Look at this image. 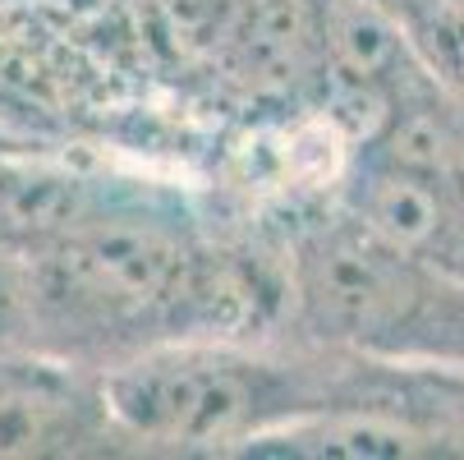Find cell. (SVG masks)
<instances>
[{
	"label": "cell",
	"instance_id": "277c9868",
	"mask_svg": "<svg viewBox=\"0 0 464 460\" xmlns=\"http://www.w3.org/2000/svg\"><path fill=\"white\" fill-rule=\"evenodd\" d=\"M139 455L120 428L106 373L37 346H0V460Z\"/></svg>",
	"mask_w": 464,
	"mask_h": 460
},
{
	"label": "cell",
	"instance_id": "3957f363",
	"mask_svg": "<svg viewBox=\"0 0 464 460\" xmlns=\"http://www.w3.org/2000/svg\"><path fill=\"white\" fill-rule=\"evenodd\" d=\"M354 221L464 281V97L428 60L410 64L382 97L336 199Z\"/></svg>",
	"mask_w": 464,
	"mask_h": 460
},
{
	"label": "cell",
	"instance_id": "5b68a950",
	"mask_svg": "<svg viewBox=\"0 0 464 460\" xmlns=\"http://www.w3.org/2000/svg\"><path fill=\"white\" fill-rule=\"evenodd\" d=\"M0 346H24V286L10 249H0Z\"/></svg>",
	"mask_w": 464,
	"mask_h": 460
},
{
	"label": "cell",
	"instance_id": "6da1fadb",
	"mask_svg": "<svg viewBox=\"0 0 464 460\" xmlns=\"http://www.w3.org/2000/svg\"><path fill=\"white\" fill-rule=\"evenodd\" d=\"M42 212L10 249L24 346L106 373L175 341L262 337L285 318L281 244L226 235L175 180L64 161Z\"/></svg>",
	"mask_w": 464,
	"mask_h": 460
},
{
	"label": "cell",
	"instance_id": "7a4b0ae2",
	"mask_svg": "<svg viewBox=\"0 0 464 460\" xmlns=\"http://www.w3.org/2000/svg\"><path fill=\"white\" fill-rule=\"evenodd\" d=\"M281 272L285 332L464 373V281L382 240L345 208L317 203L290 212Z\"/></svg>",
	"mask_w": 464,
	"mask_h": 460
}]
</instances>
